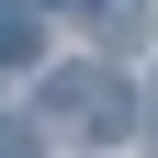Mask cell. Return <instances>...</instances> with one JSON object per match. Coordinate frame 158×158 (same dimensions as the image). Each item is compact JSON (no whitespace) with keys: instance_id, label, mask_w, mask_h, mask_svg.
Listing matches in <instances>:
<instances>
[{"instance_id":"cell-2","label":"cell","mask_w":158,"mask_h":158,"mask_svg":"<svg viewBox=\"0 0 158 158\" xmlns=\"http://www.w3.org/2000/svg\"><path fill=\"white\" fill-rule=\"evenodd\" d=\"M0 158H34V135H23V124H0Z\"/></svg>"},{"instance_id":"cell-1","label":"cell","mask_w":158,"mask_h":158,"mask_svg":"<svg viewBox=\"0 0 158 158\" xmlns=\"http://www.w3.org/2000/svg\"><path fill=\"white\" fill-rule=\"evenodd\" d=\"M23 45H34V23L11 11V0H0V56H23Z\"/></svg>"}]
</instances>
